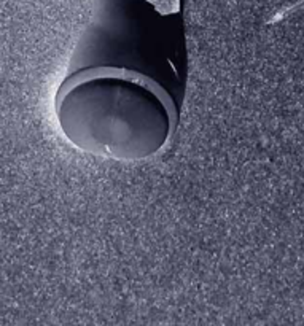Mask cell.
I'll use <instances>...</instances> for the list:
<instances>
[{
    "label": "cell",
    "instance_id": "6da1fadb",
    "mask_svg": "<svg viewBox=\"0 0 304 326\" xmlns=\"http://www.w3.org/2000/svg\"><path fill=\"white\" fill-rule=\"evenodd\" d=\"M54 110L73 146L115 161L155 156L177 126L169 94L151 78L121 67H89L65 78Z\"/></svg>",
    "mask_w": 304,
    "mask_h": 326
}]
</instances>
